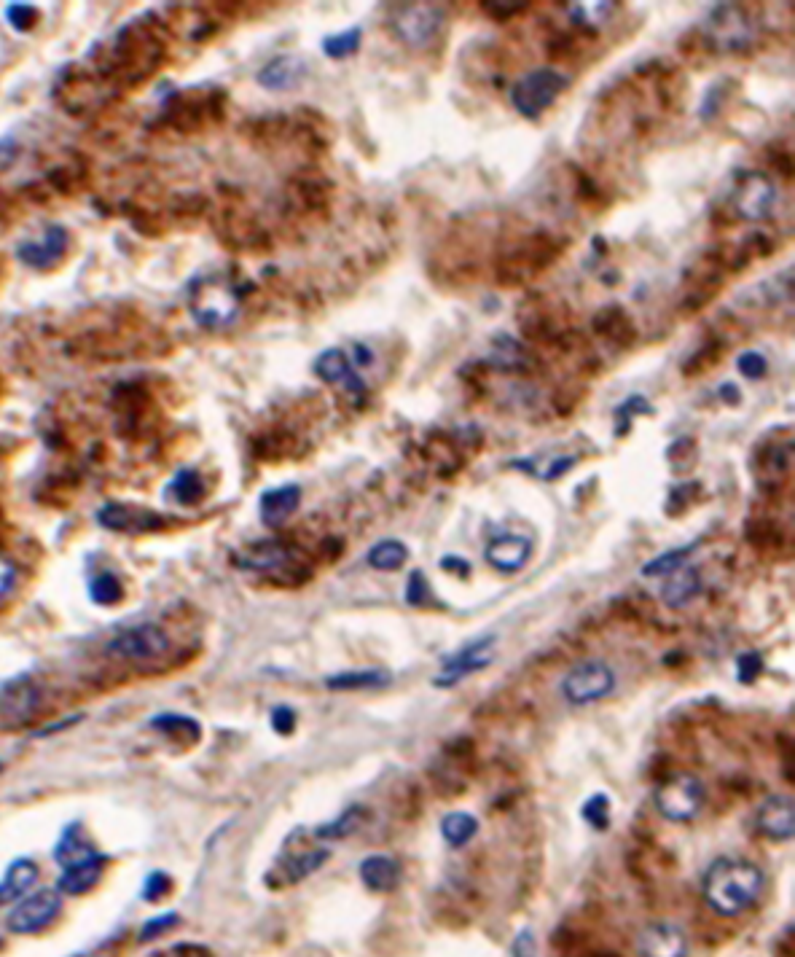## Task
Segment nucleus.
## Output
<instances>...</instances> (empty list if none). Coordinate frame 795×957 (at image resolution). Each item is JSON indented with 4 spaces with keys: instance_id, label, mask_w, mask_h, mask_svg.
Wrapping results in <instances>:
<instances>
[{
    "instance_id": "nucleus-23",
    "label": "nucleus",
    "mask_w": 795,
    "mask_h": 957,
    "mask_svg": "<svg viewBox=\"0 0 795 957\" xmlns=\"http://www.w3.org/2000/svg\"><path fill=\"white\" fill-rule=\"evenodd\" d=\"M38 880V866L30 858H19L6 869V877L0 882V906L19 901Z\"/></svg>"
},
{
    "instance_id": "nucleus-9",
    "label": "nucleus",
    "mask_w": 795,
    "mask_h": 957,
    "mask_svg": "<svg viewBox=\"0 0 795 957\" xmlns=\"http://www.w3.org/2000/svg\"><path fill=\"white\" fill-rule=\"evenodd\" d=\"M774 205H777V186L771 183L769 175H763L761 170L739 173V181L734 186V207L744 221L750 224L766 221L774 213Z\"/></svg>"
},
{
    "instance_id": "nucleus-34",
    "label": "nucleus",
    "mask_w": 795,
    "mask_h": 957,
    "mask_svg": "<svg viewBox=\"0 0 795 957\" xmlns=\"http://www.w3.org/2000/svg\"><path fill=\"white\" fill-rule=\"evenodd\" d=\"M360 27H350V30H344V33H334L323 38V52L325 57H331V60H344V57H352V54L358 52L360 46Z\"/></svg>"
},
{
    "instance_id": "nucleus-10",
    "label": "nucleus",
    "mask_w": 795,
    "mask_h": 957,
    "mask_svg": "<svg viewBox=\"0 0 795 957\" xmlns=\"http://www.w3.org/2000/svg\"><path fill=\"white\" fill-rule=\"evenodd\" d=\"M495 643H497L495 635H489V638L473 640V643H468V646L462 648V651H457V654L446 656L444 670L433 678V686H438V689H452V686H457L460 681H465L468 675L479 673V670L489 667L492 659H495V656H492Z\"/></svg>"
},
{
    "instance_id": "nucleus-28",
    "label": "nucleus",
    "mask_w": 795,
    "mask_h": 957,
    "mask_svg": "<svg viewBox=\"0 0 795 957\" xmlns=\"http://www.w3.org/2000/svg\"><path fill=\"white\" fill-rule=\"evenodd\" d=\"M409 560V549L403 541H395V538H385V541H379L368 549L366 562L374 570H382V573H393V570L403 568Z\"/></svg>"
},
{
    "instance_id": "nucleus-16",
    "label": "nucleus",
    "mask_w": 795,
    "mask_h": 957,
    "mask_svg": "<svg viewBox=\"0 0 795 957\" xmlns=\"http://www.w3.org/2000/svg\"><path fill=\"white\" fill-rule=\"evenodd\" d=\"M65 248H68V232L54 224L43 232L41 240L22 242L17 259L33 269H49L65 256Z\"/></svg>"
},
{
    "instance_id": "nucleus-38",
    "label": "nucleus",
    "mask_w": 795,
    "mask_h": 957,
    "mask_svg": "<svg viewBox=\"0 0 795 957\" xmlns=\"http://www.w3.org/2000/svg\"><path fill=\"white\" fill-rule=\"evenodd\" d=\"M763 673V656L758 651H747V654L736 656V681L750 686L758 681V675Z\"/></svg>"
},
{
    "instance_id": "nucleus-49",
    "label": "nucleus",
    "mask_w": 795,
    "mask_h": 957,
    "mask_svg": "<svg viewBox=\"0 0 795 957\" xmlns=\"http://www.w3.org/2000/svg\"><path fill=\"white\" fill-rule=\"evenodd\" d=\"M573 466H575V457H559V460H554V466L546 468L540 476H543V479H559V476L565 474V471H570Z\"/></svg>"
},
{
    "instance_id": "nucleus-22",
    "label": "nucleus",
    "mask_w": 795,
    "mask_h": 957,
    "mask_svg": "<svg viewBox=\"0 0 795 957\" xmlns=\"http://www.w3.org/2000/svg\"><path fill=\"white\" fill-rule=\"evenodd\" d=\"M701 592V573L699 568H691V565H685L677 573L667 576L664 581V587H661V603L672 608V611H680L685 605H691Z\"/></svg>"
},
{
    "instance_id": "nucleus-20",
    "label": "nucleus",
    "mask_w": 795,
    "mask_h": 957,
    "mask_svg": "<svg viewBox=\"0 0 795 957\" xmlns=\"http://www.w3.org/2000/svg\"><path fill=\"white\" fill-rule=\"evenodd\" d=\"M360 882L366 885L371 893H393L401 882V866L393 855L377 853L363 858L358 866Z\"/></svg>"
},
{
    "instance_id": "nucleus-33",
    "label": "nucleus",
    "mask_w": 795,
    "mask_h": 957,
    "mask_svg": "<svg viewBox=\"0 0 795 957\" xmlns=\"http://www.w3.org/2000/svg\"><path fill=\"white\" fill-rule=\"evenodd\" d=\"M328 858H331L328 850H307V853L296 855V858H291V861L285 863V869H283L285 882H291L293 885V882L307 880L309 874H315V871L328 861Z\"/></svg>"
},
{
    "instance_id": "nucleus-31",
    "label": "nucleus",
    "mask_w": 795,
    "mask_h": 957,
    "mask_svg": "<svg viewBox=\"0 0 795 957\" xmlns=\"http://www.w3.org/2000/svg\"><path fill=\"white\" fill-rule=\"evenodd\" d=\"M693 552H696V544L669 549V552L659 554V557H653L650 562H645V565H642V576H645V578L672 576V573H677V570L688 565V560H691Z\"/></svg>"
},
{
    "instance_id": "nucleus-44",
    "label": "nucleus",
    "mask_w": 795,
    "mask_h": 957,
    "mask_svg": "<svg viewBox=\"0 0 795 957\" xmlns=\"http://www.w3.org/2000/svg\"><path fill=\"white\" fill-rule=\"evenodd\" d=\"M178 923H180V917L175 912H167V914H162V917H154L151 923L143 925V931H140V941L156 939V936H162L164 931H170V928H175Z\"/></svg>"
},
{
    "instance_id": "nucleus-12",
    "label": "nucleus",
    "mask_w": 795,
    "mask_h": 957,
    "mask_svg": "<svg viewBox=\"0 0 795 957\" xmlns=\"http://www.w3.org/2000/svg\"><path fill=\"white\" fill-rule=\"evenodd\" d=\"M637 955L640 957H688V936L677 923L645 925L637 936Z\"/></svg>"
},
{
    "instance_id": "nucleus-36",
    "label": "nucleus",
    "mask_w": 795,
    "mask_h": 957,
    "mask_svg": "<svg viewBox=\"0 0 795 957\" xmlns=\"http://www.w3.org/2000/svg\"><path fill=\"white\" fill-rule=\"evenodd\" d=\"M151 726L159 729V732L170 734V737H183V740H197L199 737V724L189 716H172V713H167V716H156L154 721H151Z\"/></svg>"
},
{
    "instance_id": "nucleus-32",
    "label": "nucleus",
    "mask_w": 795,
    "mask_h": 957,
    "mask_svg": "<svg viewBox=\"0 0 795 957\" xmlns=\"http://www.w3.org/2000/svg\"><path fill=\"white\" fill-rule=\"evenodd\" d=\"M363 820H366V810H363L360 804H352L350 810H344L339 818L331 820V823H323V826L317 828L315 837L325 839V842H331V839L336 842V839H344V837H350V834H355V831L363 826Z\"/></svg>"
},
{
    "instance_id": "nucleus-43",
    "label": "nucleus",
    "mask_w": 795,
    "mask_h": 957,
    "mask_svg": "<svg viewBox=\"0 0 795 957\" xmlns=\"http://www.w3.org/2000/svg\"><path fill=\"white\" fill-rule=\"evenodd\" d=\"M511 957H540L538 955V939L532 928H522L511 941Z\"/></svg>"
},
{
    "instance_id": "nucleus-39",
    "label": "nucleus",
    "mask_w": 795,
    "mask_h": 957,
    "mask_svg": "<svg viewBox=\"0 0 795 957\" xmlns=\"http://www.w3.org/2000/svg\"><path fill=\"white\" fill-rule=\"evenodd\" d=\"M406 603L411 608H422L430 603V584L422 570H411L409 581H406Z\"/></svg>"
},
{
    "instance_id": "nucleus-48",
    "label": "nucleus",
    "mask_w": 795,
    "mask_h": 957,
    "mask_svg": "<svg viewBox=\"0 0 795 957\" xmlns=\"http://www.w3.org/2000/svg\"><path fill=\"white\" fill-rule=\"evenodd\" d=\"M14 581H17V570L11 562H6L0 557V597H6L14 587Z\"/></svg>"
},
{
    "instance_id": "nucleus-46",
    "label": "nucleus",
    "mask_w": 795,
    "mask_h": 957,
    "mask_svg": "<svg viewBox=\"0 0 795 957\" xmlns=\"http://www.w3.org/2000/svg\"><path fill=\"white\" fill-rule=\"evenodd\" d=\"M170 890V877L164 871H154L146 880V901H156Z\"/></svg>"
},
{
    "instance_id": "nucleus-8",
    "label": "nucleus",
    "mask_w": 795,
    "mask_h": 957,
    "mask_svg": "<svg viewBox=\"0 0 795 957\" xmlns=\"http://www.w3.org/2000/svg\"><path fill=\"white\" fill-rule=\"evenodd\" d=\"M62 909V893L57 888H43L38 893L22 896L17 906L6 914V928L17 936H30V933L43 931L46 925L57 920Z\"/></svg>"
},
{
    "instance_id": "nucleus-18",
    "label": "nucleus",
    "mask_w": 795,
    "mask_h": 957,
    "mask_svg": "<svg viewBox=\"0 0 795 957\" xmlns=\"http://www.w3.org/2000/svg\"><path fill=\"white\" fill-rule=\"evenodd\" d=\"M487 562L497 573H519V570L530 562L532 557V541L524 535L508 533L495 538L484 552Z\"/></svg>"
},
{
    "instance_id": "nucleus-24",
    "label": "nucleus",
    "mask_w": 795,
    "mask_h": 957,
    "mask_svg": "<svg viewBox=\"0 0 795 957\" xmlns=\"http://www.w3.org/2000/svg\"><path fill=\"white\" fill-rule=\"evenodd\" d=\"M92 855L97 853H95V847L86 842L84 828L78 826V823H70V826L62 831L60 845H57V850H54L57 863H60L62 869H68V866H73V863L86 861V858H92Z\"/></svg>"
},
{
    "instance_id": "nucleus-17",
    "label": "nucleus",
    "mask_w": 795,
    "mask_h": 957,
    "mask_svg": "<svg viewBox=\"0 0 795 957\" xmlns=\"http://www.w3.org/2000/svg\"><path fill=\"white\" fill-rule=\"evenodd\" d=\"M307 78V62L296 54H280L258 70L256 81L269 92H291Z\"/></svg>"
},
{
    "instance_id": "nucleus-7",
    "label": "nucleus",
    "mask_w": 795,
    "mask_h": 957,
    "mask_svg": "<svg viewBox=\"0 0 795 957\" xmlns=\"http://www.w3.org/2000/svg\"><path fill=\"white\" fill-rule=\"evenodd\" d=\"M105 651L113 656V659H119V662H129V664H146L154 662V659H162L167 651H170V638H167V632L162 627H156V624H137V627H129L121 635L105 646Z\"/></svg>"
},
{
    "instance_id": "nucleus-29",
    "label": "nucleus",
    "mask_w": 795,
    "mask_h": 957,
    "mask_svg": "<svg viewBox=\"0 0 795 957\" xmlns=\"http://www.w3.org/2000/svg\"><path fill=\"white\" fill-rule=\"evenodd\" d=\"M167 498H172L180 506H194L205 498V482H202V476L194 471V468H183L175 474V479L170 482V490H167Z\"/></svg>"
},
{
    "instance_id": "nucleus-45",
    "label": "nucleus",
    "mask_w": 795,
    "mask_h": 957,
    "mask_svg": "<svg viewBox=\"0 0 795 957\" xmlns=\"http://www.w3.org/2000/svg\"><path fill=\"white\" fill-rule=\"evenodd\" d=\"M272 726L277 734H291L296 729V713H293L291 707H274L272 710Z\"/></svg>"
},
{
    "instance_id": "nucleus-21",
    "label": "nucleus",
    "mask_w": 795,
    "mask_h": 957,
    "mask_svg": "<svg viewBox=\"0 0 795 957\" xmlns=\"http://www.w3.org/2000/svg\"><path fill=\"white\" fill-rule=\"evenodd\" d=\"M105 869V855H92L81 863H73L68 869H62L60 880H57V890L65 896H84L86 890H92L100 882Z\"/></svg>"
},
{
    "instance_id": "nucleus-6",
    "label": "nucleus",
    "mask_w": 795,
    "mask_h": 957,
    "mask_svg": "<svg viewBox=\"0 0 795 957\" xmlns=\"http://www.w3.org/2000/svg\"><path fill=\"white\" fill-rule=\"evenodd\" d=\"M616 689V670L602 659H586L575 664L562 678V697L575 707L594 705Z\"/></svg>"
},
{
    "instance_id": "nucleus-37",
    "label": "nucleus",
    "mask_w": 795,
    "mask_h": 957,
    "mask_svg": "<svg viewBox=\"0 0 795 957\" xmlns=\"http://www.w3.org/2000/svg\"><path fill=\"white\" fill-rule=\"evenodd\" d=\"M581 815L594 831H607L610 828V799L605 794H594L583 802Z\"/></svg>"
},
{
    "instance_id": "nucleus-25",
    "label": "nucleus",
    "mask_w": 795,
    "mask_h": 957,
    "mask_svg": "<svg viewBox=\"0 0 795 957\" xmlns=\"http://www.w3.org/2000/svg\"><path fill=\"white\" fill-rule=\"evenodd\" d=\"M479 834V820L471 812H449L441 820V837L449 847H465L471 845L473 839Z\"/></svg>"
},
{
    "instance_id": "nucleus-51",
    "label": "nucleus",
    "mask_w": 795,
    "mask_h": 957,
    "mask_svg": "<svg viewBox=\"0 0 795 957\" xmlns=\"http://www.w3.org/2000/svg\"><path fill=\"white\" fill-rule=\"evenodd\" d=\"M718 393H720V398H723V401H726V404H731V406H736L739 401H742V393H739V388H736L734 382H723Z\"/></svg>"
},
{
    "instance_id": "nucleus-42",
    "label": "nucleus",
    "mask_w": 795,
    "mask_h": 957,
    "mask_svg": "<svg viewBox=\"0 0 795 957\" xmlns=\"http://www.w3.org/2000/svg\"><path fill=\"white\" fill-rule=\"evenodd\" d=\"M637 414H653V406L645 401V396H629L624 404L618 406L616 417L621 420V428H618V433H621V436L626 433V425H629V420H632V417H637Z\"/></svg>"
},
{
    "instance_id": "nucleus-50",
    "label": "nucleus",
    "mask_w": 795,
    "mask_h": 957,
    "mask_svg": "<svg viewBox=\"0 0 795 957\" xmlns=\"http://www.w3.org/2000/svg\"><path fill=\"white\" fill-rule=\"evenodd\" d=\"M441 568L449 570V573H457V576H468L471 562L462 560V557H444V560H441Z\"/></svg>"
},
{
    "instance_id": "nucleus-14",
    "label": "nucleus",
    "mask_w": 795,
    "mask_h": 957,
    "mask_svg": "<svg viewBox=\"0 0 795 957\" xmlns=\"http://www.w3.org/2000/svg\"><path fill=\"white\" fill-rule=\"evenodd\" d=\"M315 374L328 385H342L350 396L355 398H366V382L360 377L355 366L350 363L347 353L339 350V347H331V350H323V353L315 358Z\"/></svg>"
},
{
    "instance_id": "nucleus-3",
    "label": "nucleus",
    "mask_w": 795,
    "mask_h": 957,
    "mask_svg": "<svg viewBox=\"0 0 795 957\" xmlns=\"http://www.w3.org/2000/svg\"><path fill=\"white\" fill-rule=\"evenodd\" d=\"M444 9L436 3H401L390 11V30L414 52L428 49L444 27Z\"/></svg>"
},
{
    "instance_id": "nucleus-52",
    "label": "nucleus",
    "mask_w": 795,
    "mask_h": 957,
    "mask_svg": "<svg viewBox=\"0 0 795 957\" xmlns=\"http://www.w3.org/2000/svg\"><path fill=\"white\" fill-rule=\"evenodd\" d=\"M355 353H358V361H360V363H371V350H368V347L355 345Z\"/></svg>"
},
{
    "instance_id": "nucleus-15",
    "label": "nucleus",
    "mask_w": 795,
    "mask_h": 957,
    "mask_svg": "<svg viewBox=\"0 0 795 957\" xmlns=\"http://www.w3.org/2000/svg\"><path fill=\"white\" fill-rule=\"evenodd\" d=\"M718 49L726 52H742L744 46L750 44V27L744 19L742 11H736L734 6H718L710 14V33Z\"/></svg>"
},
{
    "instance_id": "nucleus-1",
    "label": "nucleus",
    "mask_w": 795,
    "mask_h": 957,
    "mask_svg": "<svg viewBox=\"0 0 795 957\" xmlns=\"http://www.w3.org/2000/svg\"><path fill=\"white\" fill-rule=\"evenodd\" d=\"M763 871L747 858H718L704 871L701 893L720 917H739L750 912L763 896Z\"/></svg>"
},
{
    "instance_id": "nucleus-5",
    "label": "nucleus",
    "mask_w": 795,
    "mask_h": 957,
    "mask_svg": "<svg viewBox=\"0 0 795 957\" xmlns=\"http://www.w3.org/2000/svg\"><path fill=\"white\" fill-rule=\"evenodd\" d=\"M704 799H707L704 783L696 775H688V772H677V775L667 777L664 783H659L656 794H653L656 810L669 823H691L704 807Z\"/></svg>"
},
{
    "instance_id": "nucleus-19",
    "label": "nucleus",
    "mask_w": 795,
    "mask_h": 957,
    "mask_svg": "<svg viewBox=\"0 0 795 957\" xmlns=\"http://www.w3.org/2000/svg\"><path fill=\"white\" fill-rule=\"evenodd\" d=\"M301 503V487L299 484H283V487H274L266 490L258 501V514L266 527H280L285 519H291L296 514Z\"/></svg>"
},
{
    "instance_id": "nucleus-40",
    "label": "nucleus",
    "mask_w": 795,
    "mask_h": 957,
    "mask_svg": "<svg viewBox=\"0 0 795 957\" xmlns=\"http://www.w3.org/2000/svg\"><path fill=\"white\" fill-rule=\"evenodd\" d=\"M736 369H739V374H742V377H747V380H763V377H766V371H769V363H766V358H763L761 353H755V350H747V353H742L739 355V358H736Z\"/></svg>"
},
{
    "instance_id": "nucleus-13",
    "label": "nucleus",
    "mask_w": 795,
    "mask_h": 957,
    "mask_svg": "<svg viewBox=\"0 0 795 957\" xmlns=\"http://www.w3.org/2000/svg\"><path fill=\"white\" fill-rule=\"evenodd\" d=\"M97 522L113 533H151L162 527V517L132 503H105L97 511Z\"/></svg>"
},
{
    "instance_id": "nucleus-47",
    "label": "nucleus",
    "mask_w": 795,
    "mask_h": 957,
    "mask_svg": "<svg viewBox=\"0 0 795 957\" xmlns=\"http://www.w3.org/2000/svg\"><path fill=\"white\" fill-rule=\"evenodd\" d=\"M481 9H487L489 14H497V17H511L516 11L527 9V3H500V0H487V3H481Z\"/></svg>"
},
{
    "instance_id": "nucleus-4",
    "label": "nucleus",
    "mask_w": 795,
    "mask_h": 957,
    "mask_svg": "<svg viewBox=\"0 0 795 957\" xmlns=\"http://www.w3.org/2000/svg\"><path fill=\"white\" fill-rule=\"evenodd\" d=\"M570 87V78L554 68H538L522 76L511 89V103L524 119H540L556 103V97Z\"/></svg>"
},
{
    "instance_id": "nucleus-27",
    "label": "nucleus",
    "mask_w": 795,
    "mask_h": 957,
    "mask_svg": "<svg viewBox=\"0 0 795 957\" xmlns=\"http://www.w3.org/2000/svg\"><path fill=\"white\" fill-rule=\"evenodd\" d=\"M237 562L250 570H277L288 562V549L277 541H261V544L245 549V554Z\"/></svg>"
},
{
    "instance_id": "nucleus-41",
    "label": "nucleus",
    "mask_w": 795,
    "mask_h": 957,
    "mask_svg": "<svg viewBox=\"0 0 795 957\" xmlns=\"http://www.w3.org/2000/svg\"><path fill=\"white\" fill-rule=\"evenodd\" d=\"M6 19H9V25L19 33H25L30 27L38 22V9L30 6V3H11L9 9H6Z\"/></svg>"
},
{
    "instance_id": "nucleus-35",
    "label": "nucleus",
    "mask_w": 795,
    "mask_h": 957,
    "mask_svg": "<svg viewBox=\"0 0 795 957\" xmlns=\"http://www.w3.org/2000/svg\"><path fill=\"white\" fill-rule=\"evenodd\" d=\"M89 597L97 605H116L124 597V587H121V581L113 573H100L89 584Z\"/></svg>"
},
{
    "instance_id": "nucleus-11",
    "label": "nucleus",
    "mask_w": 795,
    "mask_h": 957,
    "mask_svg": "<svg viewBox=\"0 0 795 957\" xmlns=\"http://www.w3.org/2000/svg\"><path fill=\"white\" fill-rule=\"evenodd\" d=\"M755 828L771 842H790L795 834L793 796L774 794L763 799L755 810Z\"/></svg>"
},
{
    "instance_id": "nucleus-26",
    "label": "nucleus",
    "mask_w": 795,
    "mask_h": 957,
    "mask_svg": "<svg viewBox=\"0 0 795 957\" xmlns=\"http://www.w3.org/2000/svg\"><path fill=\"white\" fill-rule=\"evenodd\" d=\"M387 683H390V673H385V670H350V673H336L325 678V686L331 691L379 689Z\"/></svg>"
},
{
    "instance_id": "nucleus-2",
    "label": "nucleus",
    "mask_w": 795,
    "mask_h": 957,
    "mask_svg": "<svg viewBox=\"0 0 795 957\" xmlns=\"http://www.w3.org/2000/svg\"><path fill=\"white\" fill-rule=\"evenodd\" d=\"M191 315L202 328H223L237 318L240 294L237 288L221 275L197 277L189 291Z\"/></svg>"
},
{
    "instance_id": "nucleus-30",
    "label": "nucleus",
    "mask_w": 795,
    "mask_h": 957,
    "mask_svg": "<svg viewBox=\"0 0 795 957\" xmlns=\"http://www.w3.org/2000/svg\"><path fill=\"white\" fill-rule=\"evenodd\" d=\"M594 326H597V331L602 334V337L616 339V342H621V345H629V342L634 339V334H637V331L632 328V323H629V318H626V312L618 310V307H605V310L599 312L597 318H594Z\"/></svg>"
}]
</instances>
